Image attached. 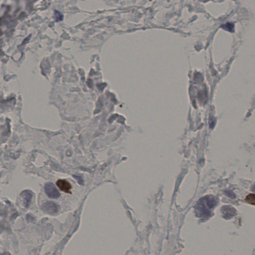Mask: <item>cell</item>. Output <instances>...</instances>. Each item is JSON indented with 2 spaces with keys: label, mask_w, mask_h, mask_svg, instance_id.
Wrapping results in <instances>:
<instances>
[{
  "label": "cell",
  "mask_w": 255,
  "mask_h": 255,
  "mask_svg": "<svg viewBox=\"0 0 255 255\" xmlns=\"http://www.w3.org/2000/svg\"><path fill=\"white\" fill-rule=\"evenodd\" d=\"M217 204V200L214 197L207 196L202 198L195 206L197 216L202 219H208L212 216L213 209Z\"/></svg>",
  "instance_id": "6da1fadb"
},
{
  "label": "cell",
  "mask_w": 255,
  "mask_h": 255,
  "mask_svg": "<svg viewBox=\"0 0 255 255\" xmlns=\"http://www.w3.org/2000/svg\"><path fill=\"white\" fill-rule=\"evenodd\" d=\"M45 193L49 197L56 199L60 197V193L53 183H47L44 186Z\"/></svg>",
  "instance_id": "7a4b0ae2"
},
{
  "label": "cell",
  "mask_w": 255,
  "mask_h": 255,
  "mask_svg": "<svg viewBox=\"0 0 255 255\" xmlns=\"http://www.w3.org/2000/svg\"><path fill=\"white\" fill-rule=\"evenodd\" d=\"M221 212L223 217L227 220L233 217L237 214L236 210L230 205H225L223 206L221 208Z\"/></svg>",
  "instance_id": "3957f363"
},
{
  "label": "cell",
  "mask_w": 255,
  "mask_h": 255,
  "mask_svg": "<svg viewBox=\"0 0 255 255\" xmlns=\"http://www.w3.org/2000/svg\"><path fill=\"white\" fill-rule=\"evenodd\" d=\"M42 209L44 211L50 214H55L58 210V204L52 202L44 203L42 205Z\"/></svg>",
  "instance_id": "277c9868"
},
{
  "label": "cell",
  "mask_w": 255,
  "mask_h": 255,
  "mask_svg": "<svg viewBox=\"0 0 255 255\" xmlns=\"http://www.w3.org/2000/svg\"><path fill=\"white\" fill-rule=\"evenodd\" d=\"M56 185L61 191L67 193H71L72 185L69 182L64 179H59L56 182Z\"/></svg>",
  "instance_id": "5b68a950"
},
{
  "label": "cell",
  "mask_w": 255,
  "mask_h": 255,
  "mask_svg": "<svg viewBox=\"0 0 255 255\" xmlns=\"http://www.w3.org/2000/svg\"><path fill=\"white\" fill-rule=\"evenodd\" d=\"M23 197H24V200H25V206L28 207L31 202V198H32V194L30 191L29 190H26L24 191L23 193Z\"/></svg>",
  "instance_id": "8992f818"
},
{
  "label": "cell",
  "mask_w": 255,
  "mask_h": 255,
  "mask_svg": "<svg viewBox=\"0 0 255 255\" xmlns=\"http://www.w3.org/2000/svg\"><path fill=\"white\" fill-rule=\"evenodd\" d=\"M246 202L250 204L254 205L255 204V194H250L247 196L245 199Z\"/></svg>",
  "instance_id": "52a82bcc"
}]
</instances>
